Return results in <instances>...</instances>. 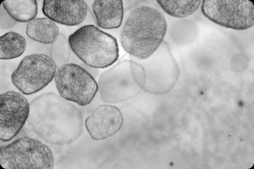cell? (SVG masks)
Listing matches in <instances>:
<instances>
[{"label":"cell","mask_w":254,"mask_h":169,"mask_svg":"<svg viewBox=\"0 0 254 169\" xmlns=\"http://www.w3.org/2000/svg\"><path fill=\"white\" fill-rule=\"evenodd\" d=\"M79 65L86 70L94 78L97 76L98 72L97 68L89 66L83 62L80 64Z\"/></svg>","instance_id":"44dd1931"},{"label":"cell","mask_w":254,"mask_h":169,"mask_svg":"<svg viewBox=\"0 0 254 169\" xmlns=\"http://www.w3.org/2000/svg\"><path fill=\"white\" fill-rule=\"evenodd\" d=\"M145 75L140 63L125 60L103 72L98 80V89L103 102H123L138 95L143 89Z\"/></svg>","instance_id":"277c9868"},{"label":"cell","mask_w":254,"mask_h":169,"mask_svg":"<svg viewBox=\"0 0 254 169\" xmlns=\"http://www.w3.org/2000/svg\"><path fill=\"white\" fill-rule=\"evenodd\" d=\"M144 60V63L140 64L145 75L143 89L156 95L171 91L178 80L180 72L168 43L163 40L157 50Z\"/></svg>","instance_id":"8992f818"},{"label":"cell","mask_w":254,"mask_h":169,"mask_svg":"<svg viewBox=\"0 0 254 169\" xmlns=\"http://www.w3.org/2000/svg\"><path fill=\"white\" fill-rule=\"evenodd\" d=\"M30 105L29 115L43 118V135L50 144H71L81 135L83 122L81 110L56 93H44Z\"/></svg>","instance_id":"6da1fadb"},{"label":"cell","mask_w":254,"mask_h":169,"mask_svg":"<svg viewBox=\"0 0 254 169\" xmlns=\"http://www.w3.org/2000/svg\"><path fill=\"white\" fill-rule=\"evenodd\" d=\"M201 9L209 20L225 27L242 30L254 24V6L249 0H203Z\"/></svg>","instance_id":"9c48e42d"},{"label":"cell","mask_w":254,"mask_h":169,"mask_svg":"<svg viewBox=\"0 0 254 169\" xmlns=\"http://www.w3.org/2000/svg\"><path fill=\"white\" fill-rule=\"evenodd\" d=\"M87 5L83 0H45L42 11L47 17L57 23L75 26L85 19Z\"/></svg>","instance_id":"7c38bea8"},{"label":"cell","mask_w":254,"mask_h":169,"mask_svg":"<svg viewBox=\"0 0 254 169\" xmlns=\"http://www.w3.org/2000/svg\"><path fill=\"white\" fill-rule=\"evenodd\" d=\"M92 8L99 27L110 29L118 28L121 25L124 15L122 1L95 0Z\"/></svg>","instance_id":"4fadbf2b"},{"label":"cell","mask_w":254,"mask_h":169,"mask_svg":"<svg viewBox=\"0 0 254 169\" xmlns=\"http://www.w3.org/2000/svg\"><path fill=\"white\" fill-rule=\"evenodd\" d=\"M57 67L48 55L25 56L11 76L12 82L23 94L30 95L43 89L54 78Z\"/></svg>","instance_id":"ba28073f"},{"label":"cell","mask_w":254,"mask_h":169,"mask_svg":"<svg viewBox=\"0 0 254 169\" xmlns=\"http://www.w3.org/2000/svg\"><path fill=\"white\" fill-rule=\"evenodd\" d=\"M167 24L157 9L142 5L130 13L122 30L120 42L124 50L141 60L151 56L163 41Z\"/></svg>","instance_id":"7a4b0ae2"},{"label":"cell","mask_w":254,"mask_h":169,"mask_svg":"<svg viewBox=\"0 0 254 169\" xmlns=\"http://www.w3.org/2000/svg\"><path fill=\"white\" fill-rule=\"evenodd\" d=\"M249 62V59L246 55L243 54H237L231 59L230 66L234 71L241 72L247 68Z\"/></svg>","instance_id":"d6986e66"},{"label":"cell","mask_w":254,"mask_h":169,"mask_svg":"<svg viewBox=\"0 0 254 169\" xmlns=\"http://www.w3.org/2000/svg\"><path fill=\"white\" fill-rule=\"evenodd\" d=\"M201 0H157L163 10L169 15L184 18L191 15L199 8Z\"/></svg>","instance_id":"e0dca14e"},{"label":"cell","mask_w":254,"mask_h":169,"mask_svg":"<svg viewBox=\"0 0 254 169\" xmlns=\"http://www.w3.org/2000/svg\"><path fill=\"white\" fill-rule=\"evenodd\" d=\"M3 8L17 22H28L38 14V6L35 0H5L2 2Z\"/></svg>","instance_id":"9a60e30c"},{"label":"cell","mask_w":254,"mask_h":169,"mask_svg":"<svg viewBox=\"0 0 254 169\" xmlns=\"http://www.w3.org/2000/svg\"><path fill=\"white\" fill-rule=\"evenodd\" d=\"M70 47L65 35L60 33L57 39L52 44L50 58L57 69L68 62L70 56Z\"/></svg>","instance_id":"ac0fdd59"},{"label":"cell","mask_w":254,"mask_h":169,"mask_svg":"<svg viewBox=\"0 0 254 169\" xmlns=\"http://www.w3.org/2000/svg\"><path fill=\"white\" fill-rule=\"evenodd\" d=\"M26 33L32 40L45 44H52L58 38L59 29L48 17H35L28 22Z\"/></svg>","instance_id":"5bb4252c"},{"label":"cell","mask_w":254,"mask_h":169,"mask_svg":"<svg viewBox=\"0 0 254 169\" xmlns=\"http://www.w3.org/2000/svg\"><path fill=\"white\" fill-rule=\"evenodd\" d=\"M0 162L6 169H53L52 152L47 146L28 137L0 147Z\"/></svg>","instance_id":"5b68a950"},{"label":"cell","mask_w":254,"mask_h":169,"mask_svg":"<svg viewBox=\"0 0 254 169\" xmlns=\"http://www.w3.org/2000/svg\"><path fill=\"white\" fill-rule=\"evenodd\" d=\"M122 113L117 107L100 105L94 109L85 121L86 128L95 140L105 139L117 132L123 122Z\"/></svg>","instance_id":"8fae6325"},{"label":"cell","mask_w":254,"mask_h":169,"mask_svg":"<svg viewBox=\"0 0 254 169\" xmlns=\"http://www.w3.org/2000/svg\"><path fill=\"white\" fill-rule=\"evenodd\" d=\"M0 58L9 60L17 58L25 51L26 44L25 38L20 34L11 31L0 38Z\"/></svg>","instance_id":"2e32d148"},{"label":"cell","mask_w":254,"mask_h":169,"mask_svg":"<svg viewBox=\"0 0 254 169\" xmlns=\"http://www.w3.org/2000/svg\"><path fill=\"white\" fill-rule=\"evenodd\" d=\"M0 138L9 141L19 132L28 117L30 106L23 95L9 91L0 95Z\"/></svg>","instance_id":"30bf717a"},{"label":"cell","mask_w":254,"mask_h":169,"mask_svg":"<svg viewBox=\"0 0 254 169\" xmlns=\"http://www.w3.org/2000/svg\"><path fill=\"white\" fill-rule=\"evenodd\" d=\"M5 10L3 11L1 9V16L5 19L6 20L0 22L1 29L3 30H9L12 28L19 23L18 22L13 19L7 13ZM3 21V20H0Z\"/></svg>","instance_id":"ffe728a7"},{"label":"cell","mask_w":254,"mask_h":169,"mask_svg":"<svg viewBox=\"0 0 254 169\" xmlns=\"http://www.w3.org/2000/svg\"><path fill=\"white\" fill-rule=\"evenodd\" d=\"M54 78L60 96L81 106L89 104L98 90L94 78L75 64L67 63L61 66L58 69Z\"/></svg>","instance_id":"52a82bcc"},{"label":"cell","mask_w":254,"mask_h":169,"mask_svg":"<svg viewBox=\"0 0 254 169\" xmlns=\"http://www.w3.org/2000/svg\"><path fill=\"white\" fill-rule=\"evenodd\" d=\"M73 52L90 67L104 68L112 65L119 57L116 39L93 25H84L69 36Z\"/></svg>","instance_id":"3957f363"}]
</instances>
